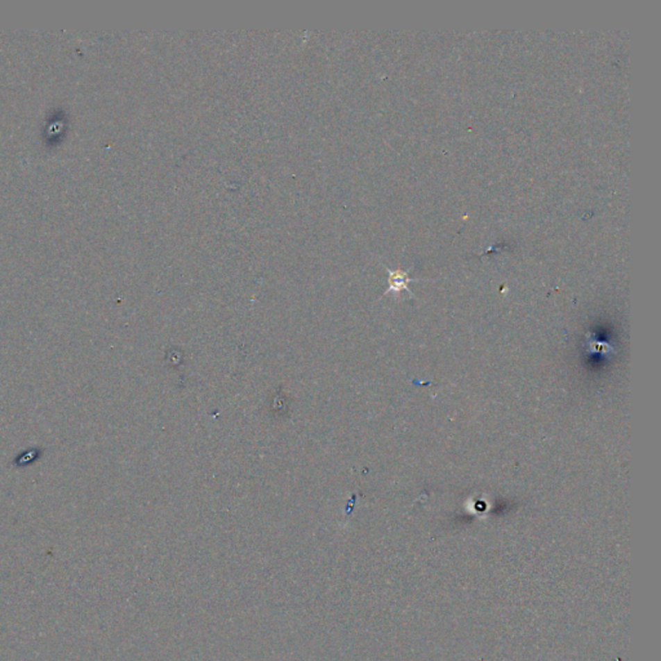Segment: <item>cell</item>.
<instances>
[{"label": "cell", "mask_w": 661, "mask_h": 661, "mask_svg": "<svg viewBox=\"0 0 661 661\" xmlns=\"http://www.w3.org/2000/svg\"><path fill=\"white\" fill-rule=\"evenodd\" d=\"M387 274H389V288L386 290L385 294H389V292H401V291H408V283L412 282L413 279L408 278V274L405 271H402V270H390L387 269ZM411 294V292H410Z\"/></svg>", "instance_id": "obj_1"}]
</instances>
